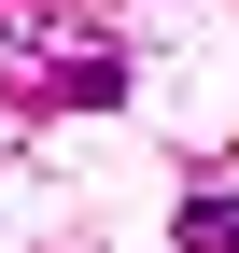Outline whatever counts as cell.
Masks as SVG:
<instances>
[{"label":"cell","instance_id":"1","mask_svg":"<svg viewBox=\"0 0 239 253\" xmlns=\"http://www.w3.org/2000/svg\"><path fill=\"white\" fill-rule=\"evenodd\" d=\"M169 239H183V253H239V197H225V183H197V197L169 211Z\"/></svg>","mask_w":239,"mask_h":253},{"label":"cell","instance_id":"2","mask_svg":"<svg viewBox=\"0 0 239 253\" xmlns=\"http://www.w3.org/2000/svg\"><path fill=\"white\" fill-rule=\"evenodd\" d=\"M56 99H71V113H113V99H127V56H71Z\"/></svg>","mask_w":239,"mask_h":253}]
</instances>
